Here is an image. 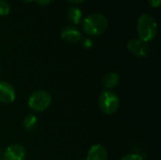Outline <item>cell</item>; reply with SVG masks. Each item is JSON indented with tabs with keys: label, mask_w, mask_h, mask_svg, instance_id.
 Instances as JSON below:
<instances>
[{
	"label": "cell",
	"mask_w": 161,
	"mask_h": 160,
	"mask_svg": "<svg viewBox=\"0 0 161 160\" xmlns=\"http://www.w3.org/2000/svg\"><path fill=\"white\" fill-rule=\"evenodd\" d=\"M127 48L132 54L140 58H144L149 54V46L147 42L139 38L130 40L127 43Z\"/></svg>",
	"instance_id": "5b68a950"
},
{
	"label": "cell",
	"mask_w": 161,
	"mask_h": 160,
	"mask_svg": "<svg viewBox=\"0 0 161 160\" xmlns=\"http://www.w3.org/2000/svg\"><path fill=\"white\" fill-rule=\"evenodd\" d=\"M120 82V76L116 73H108L103 78V85L107 89H113L118 86Z\"/></svg>",
	"instance_id": "30bf717a"
},
{
	"label": "cell",
	"mask_w": 161,
	"mask_h": 160,
	"mask_svg": "<svg viewBox=\"0 0 161 160\" xmlns=\"http://www.w3.org/2000/svg\"><path fill=\"white\" fill-rule=\"evenodd\" d=\"M60 37L63 41H68V42H72V43L79 41L82 38L80 31L76 27L71 26V25L66 26L61 30Z\"/></svg>",
	"instance_id": "ba28073f"
},
{
	"label": "cell",
	"mask_w": 161,
	"mask_h": 160,
	"mask_svg": "<svg viewBox=\"0 0 161 160\" xmlns=\"http://www.w3.org/2000/svg\"><path fill=\"white\" fill-rule=\"evenodd\" d=\"M83 46H84V47H92V41H91L90 39L84 40V41H83Z\"/></svg>",
	"instance_id": "e0dca14e"
},
{
	"label": "cell",
	"mask_w": 161,
	"mask_h": 160,
	"mask_svg": "<svg viewBox=\"0 0 161 160\" xmlns=\"http://www.w3.org/2000/svg\"><path fill=\"white\" fill-rule=\"evenodd\" d=\"M38 125V120L35 115L29 114L25 116V118L23 121V127L26 131H33Z\"/></svg>",
	"instance_id": "7c38bea8"
},
{
	"label": "cell",
	"mask_w": 161,
	"mask_h": 160,
	"mask_svg": "<svg viewBox=\"0 0 161 160\" xmlns=\"http://www.w3.org/2000/svg\"><path fill=\"white\" fill-rule=\"evenodd\" d=\"M9 12H10L9 4L6 0H0V16L8 15Z\"/></svg>",
	"instance_id": "4fadbf2b"
},
{
	"label": "cell",
	"mask_w": 161,
	"mask_h": 160,
	"mask_svg": "<svg viewBox=\"0 0 161 160\" xmlns=\"http://www.w3.org/2000/svg\"><path fill=\"white\" fill-rule=\"evenodd\" d=\"M51 95L44 91H37L28 98V106L31 109L37 112L45 110L51 104Z\"/></svg>",
	"instance_id": "277c9868"
},
{
	"label": "cell",
	"mask_w": 161,
	"mask_h": 160,
	"mask_svg": "<svg viewBox=\"0 0 161 160\" xmlns=\"http://www.w3.org/2000/svg\"><path fill=\"white\" fill-rule=\"evenodd\" d=\"M108 154L107 149L102 145H93L87 156L86 160H108Z\"/></svg>",
	"instance_id": "9c48e42d"
},
{
	"label": "cell",
	"mask_w": 161,
	"mask_h": 160,
	"mask_svg": "<svg viewBox=\"0 0 161 160\" xmlns=\"http://www.w3.org/2000/svg\"><path fill=\"white\" fill-rule=\"evenodd\" d=\"M15 91L13 87L5 81H0V102L4 104L12 103L15 100Z\"/></svg>",
	"instance_id": "52a82bcc"
},
{
	"label": "cell",
	"mask_w": 161,
	"mask_h": 160,
	"mask_svg": "<svg viewBox=\"0 0 161 160\" xmlns=\"http://www.w3.org/2000/svg\"><path fill=\"white\" fill-rule=\"evenodd\" d=\"M26 156L25 149L20 144L9 145L4 152V160H25Z\"/></svg>",
	"instance_id": "8992f818"
},
{
	"label": "cell",
	"mask_w": 161,
	"mask_h": 160,
	"mask_svg": "<svg viewBox=\"0 0 161 160\" xmlns=\"http://www.w3.org/2000/svg\"><path fill=\"white\" fill-rule=\"evenodd\" d=\"M0 73H1V69H0Z\"/></svg>",
	"instance_id": "ffe728a7"
},
{
	"label": "cell",
	"mask_w": 161,
	"mask_h": 160,
	"mask_svg": "<svg viewBox=\"0 0 161 160\" xmlns=\"http://www.w3.org/2000/svg\"><path fill=\"white\" fill-rule=\"evenodd\" d=\"M149 3L153 8H158L160 7L161 0H149Z\"/></svg>",
	"instance_id": "9a60e30c"
},
{
	"label": "cell",
	"mask_w": 161,
	"mask_h": 160,
	"mask_svg": "<svg viewBox=\"0 0 161 160\" xmlns=\"http://www.w3.org/2000/svg\"><path fill=\"white\" fill-rule=\"evenodd\" d=\"M98 104L100 109L104 113L111 115L118 110L120 107V100L113 91H106L100 95Z\"/></svg>",
	"instance_id": "3957f363"
},
{
	"label": "cell",
	"mask_w": 161,
	"mask_h": 160,
	"mask_svg": "<svg viewBox=\"0 0 161 160\" xmlns=\"http://www.w3.org/2000/svg\"><path fill=\"white\" fill-rule=\"evenodd\" d=\"M24 2H25V3H30V2H32V1H34V0H23Z\"/></svg>",
	"instance_id": "d6986e66"
},
{
	"label": "cell",
	"mask_w": 161,
	"mask_h": 160,
	"mask_svg": "<svg viewBox=\"0 0 161 160\" xmlns=\"http://www.w3.org/2000/svg\"><path fill=\"white\" fill-rule=\"evenodd\" d=\"M108 26V22L101 13L90 14L83 21V30L91 36H99L103 34Z\"/></svg>",
	"instance_id": "7a4b0ae2"
},
{
	"label": "cell",
	"mask_w": 161,
	"mask_h": 160,
	"mask_svg": "<svg viewBox=\"0 0 161 160\" xmlns=\"http://www.w3.org/2000/svg\"><path fill=\"white\" fill-rule=\"evenodd\" d=\"M121 160H143V158L137 154H131V155H127L125 157H124Z\"/></svg>",
	"instance_id": "5bb4252c"
},
{
	"label": "cell",
	"mask_w": 161,
	"mask_h": 160,
	"mask_svg": "<svg viewBox=\"0 0 161 160\" xmlns=\"http://www.w3.org/2000/svg\"><path fill=\"white\" fill-rule=\"evenodd\" d=\"M67 1H69L70 3H74V4H78V3H83V2H85L86 0H67Z\"/></svg>",
	"instance_id": "ac0fdd59"
},
{
	"label": "cell",
	"mask_w": 161,
	"mask_h": 160,
	"mask_svg": "<svg viewBox=\"0 0 161 160\" xmlns=\"http://www.w3.org/2000/svg\"><path fill=\"white\" fill-rule=\"evenodd\" d=\"M67 16H68L69 21L72 24L77 25L80 23V21L82 19V11L80 8H78L76 7H72L68 9Z\"/></svg>",
	"instance_id": "8fae6325"
},
{
	"label": "cell",
	"mask_w": 161,
	"mask_h": 160,
	"mask_svg": "<svg viewBox=\"0 0 161 160\" xmlns=\"http://www.w3.org/2000/svg\"><path fill=\"white\" fill-rule=\"evenodd\" d=\"M139 39L145 42L153 41L158 34V24L156 19L147 13L141 15L137 23Z\"/></svg>",
	"instance_id": "6da1fadb"
},
{
	"label": "cell",
	"mask_w": 161,
	"mask_h": 160,
	"mask_svg": "<svg viewBox=\"0 0 161 160\" xmlns=\"http://www.w3.org/2000/svg\"><path fill=\"white\" fill-rule=\"evenodd\" d=\"M34 1L37 2L41 6H46V5H49L53 0H34Z\"/></svg>",
	"instance_id": "2e32d148"
}]
</instances>
